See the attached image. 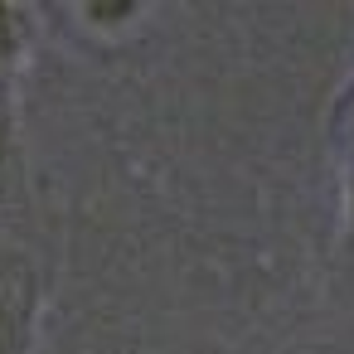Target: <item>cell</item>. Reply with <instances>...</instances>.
<instances>
[{"label":"cell","instance_id":"6da1fadb","mask_svg":"<svg viewBox=\"0 0 354 354\" xmlns=\"http://www.w3.org/2000/svg\"><path fill=\"white\" fill-rule=\"evenodd\" d=\"M30 54H35V15L25 6L0 0V102H10Z\"/></svg>","mask_w":354,"mask_h":354},{"label":"cell","instance_id":"7a4b0ae2","mask_svg":"<svg viewBox=\"0 0 354 354\" xmlns=\"http://www.w3.org/2000/svg\"><path fill=\"white\" fill-rule=\"evenodd\" d=\"M35 349V310L30 296L10 272H0V354H30Z\"/></svg>","mask_w":354,"mask_h":354},{"label":"cell","instance_id":"3957f363","mask_svg":"<svg viewBox=\"0 0 354 354\" xmlns=\"http://www.w3.org/2000/svg\"><path fill=\"white\" fill-rule=\"evenodd\" d=\"M25 194V160H20V127H15V107L0 102V223L10 218V209Z\"/></svg>","mask_w":354,"mask_h":354}]
</instances>
